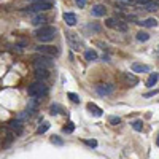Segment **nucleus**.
Listing matches in <instances>:
<instances>
[{"mask_svg":"<svg viewBox=\"0 0 159 159\" xmlns=\"http://www.w3.org/2000/svg\"><path fill=\"white\" fill-rule=\"evenodd\" d=\"M54 34H56V27H52V25H43V27H40L35 32V37L38 42L48 43L51 40H54Z\"/></svg>","mask_w":159,"mask_h":159,"instance_id":"f257e3e1","label":"nucleus"},{"mask_svg":"<svg viewBox=\"0 0 159 159\" xmlns=\"http://www.w3.org/2000/svg\"><path fill=\"white\" fill-rule=\"evenodd\" d=\"M27 92H29V96L37 99V97H42V96H46V92H48V86L42 81H37V83H32L29 88H27Z\"/></svg>","mask_w":159,"mask_h":159,"instance_id":"f03ea898","label":"nucleus"},{"mask_svg":"<svg viewBox=\"0 0 159 159\" xmlns=\"http://www.w3.org/2000/svg\"><path fill=\"white\" fill-rule=\"evenodd\" d=\"M34 64H35V69H51L54 62L51 61L49 56H45V54H40V56H35L34 57Z\"/></svg>","mask_w":159,"mask_h":159,"instance_id":"7ed1b4c3","label":"nucleus"},{"mask_svg":"<svg viewBox=\"0 0 159 159\" xmlns=\"http://www.w3.org/2000/svg\"><path fill=\"white\" fill-rule=\"evenodd\" d=\"M35 49H37L38 54H45V56H49V57H54V56L59 54V49L52 45H38Z\"/></svg>","mask_w":159,"mask_h":159,"instance_id":"20e7f679","label":"nucleus"},{"mask_svg":"<svg viewBox=\"0 0 159 159\" xmlns=\"http://www.w3.org/2000/svg\"><path fill=\"white\" fill-rule=\"evenodd\" d=\"M52 8V2L49 0H42V2H34L30 8V11H35V13H42V11H46V10H51Z\"/></svg>","mask_w":159,"mask_h":159,"instance_id":"39448f33","label":"nucleus"},{"mask_svg":"<svg viewBox=\"0 0 159 159\" xmlns=\"http://www.w3.org/2000/svg\"><path fill=\"white\" fill-rule=\"evenodd\" d=\"M96 91L99 96H110L113 92V84H99L96 86Z\"/></svg>","mask_w":159,"mask_h":159,"instance_id":"423d86ee","label":"nucleus"},{"mask_svg":"<svg viewBox=\"0 0 159 159\" xmlns=\"http://www.w3.org/2000/svg\"><path fill=\"white\" fill-rule=\"evenodd\" d=\"M105 13H107V8L103 5H94L91 10V15L94 18H102V16H105Z\"/></svg>","mask_w":159,"mask_h":159,"instance_id":"0eeeda50","label":"nucleus"},{"mask_svg":"<svg viewBox=\"0 0 159 159\" xmlns=\"http://www.w3.org/2000/svg\"><path fill=\"white\" fill-rule=\"evenodd\" d=\"M130 69H132V72H135V73H147V72H150V67H148V65L139 64V62H134V64L130 65Z\"/></svg>","mask_w":159,"mask_h":159,"instance_id":"6e6552de","label":"nucleus"},{"mask_svg":"<svg viewBox=\"0 0 159 159\" xmlns=\"http://www.w3.org/2000/svg\"><path fill=\"white\" fill-rule=\"evenodd\" d=\"M8 126H10V129H11L13 132H16L18 135H21V134H22V126H21V123H19V121H15V119H13V121H10V123H8Z\"/></svg>","mask_w":159,"mask_h":159,"instance_id":"1a4fd4ad","label":"nucleus"},{"mask_svg":"<svg viewBox=\"0 0 159 159\" xmlns=\"http://www.w3.org/2000/svg\"><path fill=\"white\" fill-rule=\"evenodd\" d=\"M88 110H89L91 115H94V116H97V118L102 116V108H99L96 103H88Z\"/></svg>","mask_w":159,"mask_h":159,"instance_id":"9d476101","label":"nucleus"},{"mask_svg":"<svg viewBox=\"0 0 159 159\" xmlns=\"http://www.w3.org/2000/svg\"><path fill=\"white\" fill-rule=\"evenodd\" d=\"M137 24L143 25V27H156L157 21H156L154 18H148V19H143V21H140V22H137Z\"/></svg>","mask_w":159,"mask_h":159,"instance_id":"9b49d317","label":"nucleus"},{"mask_svg":"<svg viewBox=\"0 0 159 159\" xmlns=\"http://www.w3.org/2000/svg\"><path fill=\"white\" fill-rule=\"evenodd\" d=\"M64 21L67 22V25H75L76 24V16L73 13H64Z\"/></svg>","mask_w":159,"mask_h":159,"instance_id":"f8f14e48","label":"nucleus"},{"mask_svg":"<svg viewBox=\"0 0 159 159\" xmlns=\"http://www.w3.org/2000/svg\"><path fill=\"white\" fill-rule=\"evenodd\" d=\"M35 76H37V80H46L48 76H49V73H48V69H35Z\"/></svg>","mask_w":159,"mask_h":159,"instance_id":"ddd939ff","label":"nucleus"},{"mask_svg":"<svg viewBox=\"0 0 159 159\" xmlns=\"http://www.w3.org/2000/svg\"><path fill=\"white\" fill-rule=\"evenodd\" d=\"M67 38H69V42H70V45H72L73 49H80V45H81V43H80L78 40L75 38V34H67Z\"/></svg>","mask_w":159,"mask_h":159,"instance_id":"4468645a","label":"nucleus"},{"mask_svg":"<svg viewBox=\"0 0 159 159\" xmlns=\"http://www.w3.org/2000/svg\"><path fill=\"white\" fill-rule=\"evenodd\" d=\"M157 80H159V73H151L150 78H148V81H147V86L148 88H153L157 83Z\"/></svg>","mask_w":159,"mask_h":159,"instance_id":"2eb2a0df","label":"nucleus"},{"mask_svg":"<svg viewBox=\"0 0 159 159\" xmlns=\"http://www.w3.org/2000/svg\"><path fill=\"white\" fill-rule=\"evenodd\" d=\"M84 57H86V61H96L97 59V52L94 51V49H88L86 52H84Z\"/></svg>","mask_w":159,"mask_h":159,"instance_id":"dca6fc26","label":"nucleus"},{"mask_svg":"<svg viewBox=\"0 0 159 159\" xmlns=\"http://www.w3.org/2000/svg\"><path fill=\"white\" fill-rule=\"evenodd\" d=\"M137 40H139V42H148V40H150V34L140 30V32L137 34Z\"/></svg>","mask_w":159,"mask_h":159,"instance_id":"f3484780","label":"nucleus"},{"mask_svg":"<svg viewBox=\"0 0 159 159\" xmlns=\"http://www.w3.org/2000/svg\"><path fill=\"white\" fill-rule=\"evenodd\" d=\"M42 22H45V16L40 13V15H37V16H34V19H32V24L34 25H40Z\"/></svg>","mask_w":159,"mask_h":159,"instance_id":"a211bd4d","label":"nucleus"},{"mask_svg":"<svg viewBox=\"0 0 159 159\" xmlns=\"http://www.w3.org/2000/svg\"><path fill=\"white\" fill-rule=\"evenodd\" d=\"M130 124H132V127H134L137 132H140V130L143 129V123L140 121V119H135V121H132Z\"/></svg>","mask_w":159,"mask_h":159,"instance_id":"6ab92c4d","label":"nucleus"},{"mask_svg":"<svg viewBox=\"0 0 159 159\" xmlns=\"http://www.w3.org/2000/svg\"><path fill=\"white\" fill-rule=\"evenodd\" d=\"M48 129H49V123H46V121H45L43 124H40V126H38L37 132H38V134H45V132H46Z\"/></svg>","mask_w":159,"mask_h":159,"instance_id":"aec40b11","label":"nucleus"},{"mask_svg":"<svg viewBox=\"0 0 159 159\" xmlns=\"http://www.w3.org/2000/svg\"><path fill=\"white\" fill-rule=\"evenodd\" d=\"M126 80H127L130 84H137V83H139V80H137L134 75H130V73H126Z\"/></svg>","mask_w":159,"mask_h":159,"instance_id":"412c9836","label":"nucleus"},{"mask_svg":"<svg viewBox=\"0 0 159 159\" xmlns=\"http://www.w3.org/2000/svg\"><path fill=\"white\" fill-rule=\"evenodd\" d=\"M49 110H51V115H59L61 113V107H59V105H51V107H49Z\"/></svg>","mask_w":159,"mask_h":159,"instance_id":"4be33fe9","label":"nucleus"},{"mask_svg":"<svg viewBox=\"0 0 159 159\" xmlns=\"http://www.w3.org/2000/svg\"><path fill=\"white\" fill-rule=\"evenodd\" d=\"M159 8V3H148L147 7H145V10L147 11H156Z\"/></svg>","mask_w":159,"mask_h":159,"instance_id":"5701e85b","label":"nucleus"},{"mask_svg":"<svg viewBox=\"0 0 159 159\" xmlns=\"http://www.w3.org/2000/svg\"><path fill=\"white\" fill-rule=\"evenodd\" d=\"M110 123H111L113 126H118L119 123H121V119H119L118 116H111V118H110Z\"/></svg>","mask_w":159,"mask_h":159,"instance_id":"b1692460","label":"nucleus"},{"mask_svg":"<svg viewBox=\"0 0 159 159\" xmlns=\"http://www.w3.org/2000/svg\"><path fill=\"white\" fill-rule=\"evenodd\" d=\"M69 97L72 99V102H75V103H78L80 102V97L75 94V92H69Z\"/></svg>","mask_w":159,"mask_h":159,"instance_id":"393cba45","label":"nucleus"},{"mask_svg":"<svg viewBox=\"0 0 159 159\" xmlns=\"http://www.w3.org/2000/svg\"><path fill=\"white\" fill-rule=\"evenodd\" d=\"M107 27H116V21L113 19V18H110V19H107Z\"/></svg>","mask_w":159,"mask_h":159,"instance_id":"a878e982","label":"nucleus"},{"mask_svg":"<svg viewBox=\"0 0 159 159\" xmlns=\"http://www.w3.org/2000/svg\"><path fill=\"white\" fill-rule=\"evenodd\" d=\"M157 92H159L157 89H153V91H150V92H147V94H145L143 97H147V99H148V97H154V96L157 94Z\"/></svg>","mask_w":159,"mask_h":159,"instance_id":"bb28decb","label":"nucleus"},{"mask_svg":"<svg viewBox=\"0 0 159 159\" xmlns=\"http://www.w3.org/2000/svg\"><path fill=\"white\" fill-rule=\"evenodd\" d=\"M51 142H52V143H56V145H64V142H62V140H61L57 135L52 137V139H51Z\"/></svg>","mask_w":159,"mask_h":159,"instance_id":"cd10ccee","label":"nucleus"},{"mask_svg":"<svg viewBox=\"0 0 159 159\" xmlns=\"http://www.w3.org/2000/svg\"><path fill=\"white\" fill-rule=\"evenodd\" d=\"M75 3H76L80 8H84V7H86V0H75Z\"/></svg>","mask_w":159,"mask_h":159,"instance_id":"c85d7f7f","label":"nucleus"},{"mask_svg":"<svg viewBox=\"0 0 159 159\" xmlns=\"http://www.w3.org/2000/svg\"><path fill=\"white\" fill-rule=\"evenodd\" d=\"M116 29H119V30H126V29H127V25L123 24V22H118V24H116Z\"/></svg>","mask_w":159,"mask_h":159,"instance_id":"c756f323","label":"nucleus"},{"mask_svg":"<svg viewBox=\"0 0 159 159\" xmlns=\"http://www.w3.org/2000/svg\"><path fill=\"white\" fill-rule=\"evenodd\" d=\"M86 145H89V147L94 148V147H97V142L96 140H86Z\"/></svg>","mask_w":159,"mask_h":159,"instance_id":"7c9ffc66","label":"nucleus"},{"mask_svg":"<svg viewBox=\"0 0 159 159\" xmlns=\"http://www.w3.org/2000/svg\"><path fill=\"white\" fill-rule=\"evenodd\" d=\"M64 130H65V132H72V130H73V124H70V126H67V127H65Z\"/></svg>","mask_w":159,"mask_h":159,"instance_id":"2f4dec72","label":"nucleus"},{"mask_svg":"<svg viewBox=\"0 0 159 159\" xmlns=\"http://www.w3.org/2000/svg\"><path fill=\"white\" fill-rule=\"evenodd\" d=\"M156 145L159 147V132H157V139H156Z\"/></svg>","mask_w":159,"mask_h":159,"instance_id":"473e14b6","label":"nucleus"},{"mask_svg":"<svg viewBox=\"0 0 159 159\" xmlns=\"http://www.w3.org/2000/svg\"><path fill=\"white\" fill-rule=\"evenodd\" d=\"M34 2H42V0H34Z\"/></svg>","mask_w":159,"mask_h":159,"instance_id":"72a5a7b5","label":"nucleus"}]
</instances>
